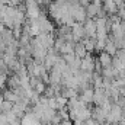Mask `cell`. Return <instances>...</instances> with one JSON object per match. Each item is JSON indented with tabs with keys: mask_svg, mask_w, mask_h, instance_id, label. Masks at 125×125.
<instances>
[{
	"mask_svg": "<svg viewBox=\"0 0 125 125\" xmlns=\"http://www.w3.org/2000/svg\"><path fill=\"white\" fill-rule=\"evenodd\" d=\"M26 6V16L28 19H38L41 15V4L35 0H25Z\"/></svg>",
	"mask_w": 125,
	"mask_h": 125,
	"instance_id": "6da1fadb",
	"label": "cell"
},
{
	"mask_svg": "<svg viewBox=\"0 0 125 125\" xmlns=\"http://www.w3.org/2000/svg\"><path fill=\"white\" fill-rule=\"evenodd\" d=\"M121 119H122V108L118 103H114L109 115L106 116V121L111 122V124H114V125H119Z\"/></svg>",
	"mask_w": 125,
	"mask_h": 125,
	"instance_id": "7a4b0ae2",
	"label": "cell"
},
{
	"mask_svg": "<svg viewBox=\"0 0 125 125\" xmlns=\"http://www.w3.org/2000/svg\"><path fill=\"white\" fill-rule=\"evenodd\" d=\"M109 100V96L103 87H94V96H93V103L96 106H102L105 102Z\"/></svg>",
	"mask_w": 125,
	"mask_h": 125,
	"instance_id": "3957f363",
	"label": "cell"
},
{
	"mask_svg": "<svg viewBox=\"0 0 125 125\" xmlns=\"http://www.w3.org/2000/svg\"><path fill=\"white\" fill-rule=\"evenodd\" d=\"M71 32H73V36H74V41L76 42H80L84 36H86V31H84V23H80V22H76L73 26H71Z\"/></svg>",
	"mask_w": 125,
	"mask_h": 125,
	"instance_id": "277c9868",
	"label": "cell"
},
{
	"mask_svg": "<svg viewBox=\"0 0 125 125\" xmlns=\"http://www.w3.org/2000/svg\"><path fill=\"white\" fill-rule=\"evenodd\" d=\"M38 22H39V28H41V32H48V33H51V32H54V25L47 19V16L41 12V15H39V18H38Z\"/></svg>",
	"mask_w": 125,
	"mask_h": 125,
	"instance_id": "5b68a950",
	"label": "cell"
},
{
	"mask_svg": "<svg viewBox=\"0 0 125 125\" xmlns=\"http://www.w3.org/2000/svg\"><path fill=\"white\" fill-rule=\"evenodd\" d=\"M62 83V73L58 67H52L50 70V84H61Z\"/></svg>",
	"mask_w": 125,
	"mask_h": 125,
	"instance_id": "8992f818",
	"label": "cell"
},
{
	"mask_svg": "<svg viewBox=\"0 0 125 125\" xmlns=\"http://www.w3.org/2000/svg\"><path fill=\"white\" fill-rule=\"evenodd\" d=\"M84 31H86V36L96 38L97 26H96V21H94L93 18H87L86 19V22H84Z\"/></svg>",
	"mask_w": 125,
	"mask_h": 125,
	"instance_id": "52a82bcc",
	"label": "cell"
},
{
	"mask_svg": "<svg viewBox=\"0 0 125 125\" xmlns=\"http://www.w3.org/2000/svg\"><path fill=\"white\" fill-rule=\"evenodd\" d=\"M92 118L94 121H97L99 124H103L106 121V112L103 111L102 106H96L94 105V108L92 109Z\"/></svg>",
	"mask_w": 125,
	"mask_h": 125,
	"instance_id": "ba28073f",
	"label": "cell"
},
{
	"mask_svg": "<svg viewBox=\"0 0 125 125\" xmlns=\"http://www.w3.org/2000/svg\"><path fill=\"white\" fill-rule=\"evenodd\" d=\"M94 60L93 57L90 55V52L84 57V58H82V70H84V71H94Z\"/></svg>",
	"mask_w": 125,
	"mask_h": 125,
	"instance_id": "9c48e42d",
	"label": "cell"
},
{
	"mask_svg": "<svg viewBox=\"0 0 125 125\" xmlns=\"http://www.w3.org/2000/svg\"><path fill=\"white\" fill-rule=\"evenodd\" d=\"M102 6H97L96 3H89L87 6H86V15H87V18H96V16H99V13L102 12Z\"/></svg>",
	"mask_w": 125,
	"mask_h": 125,
	"instance_id": "30bf717a",
	"label": "cell"
},
{
	"mask_svg": "<svg viewBox=\"0 0 125 125\" xmlns=\"http://www.w3.org/2000/svg\"><path fill=\"white\" fill-rule=\"evenodd\" d=\"M102 7H103V10L108 13V15H115L119 9H118V6H116V3L114 1V0H103L102 1Z\"/></svg>",
	"mask_w": 125,
	"mask_h": 125,
	"instance_id": "8fae6325",
	"label": "cell"
},
{
	"mask_svg": "<svg viewBox=\"0 0 125 125\" xmlns=\"http://www.w3.org/2000/svg\"><path fill=\"white\" fill-rule=\"evenodd\" d=\"M93 96H94V87H87V89L82 90L79 97L89 105V103H93Z\"/></svg>",
	"mask_w": 125,
	"mask_h": 125,
	"instance_id": "7c38bea8",
	"label": "cell"
},
{
	"mask_svg": "<svg viewBox=\"0 0 125 125\" xmlns=\"http://www.w3.org/2000/svg\"><path fill=\"white\" fill-rule=\"evenodd\" d=\"M36 119H39V118H38L32 111H26L25 115L21 118V124L22 125H33V122H35Z\"/></svg>",
	"mask_w": 125,
	"mask_h": 125,
	"instance_id": "4fadbf2b",
	"label": "cell"
},
{
	"mask_svg": "<svg viewBox=\"0 0 125 125\" xmlns=\"http://www.w3.org/2000/svg\"><path fill=\"white\" fill-rule=\"evenodd\" d=\"M112 58H114V57H112L111 54H108L106 51H100V52H99V57H97V60L100 61V64H102L103 68L112 65Z\"/></svg>",
	"mask_w": 125,
	"mask_h": 125,
	"instance_id": "5bb4252c",
	"label": "cell"
},
{
	"mask_svg": "<svg viewBox=\"0 0 125 125\" xmlns=\"http://www.w3.org/2000/svg\"><path fill=\"white\" fill-rule=\"evenodd\" d=\"M74 54H76L77 57H80V58H84V57L89 54V51L86 50V47L83 45L82 41H80V42H76V45H74Z\"/></svg>",
	"mask_w": 125,
	"mask_h": 125,
	"instance_id": "9a60e30c",
	"label": "cell"
},
{
	"mask_svg": "<svg viewBox=\"0 0 125 125\" xmlns=\"http://www.w3.org/2000/svg\"><path fill=\"white\" fill-rule=\"evenodd\" d=\"M82 42H83V45L86 47V50H87L89 52H93L94 50H96V38L84 36V38L82 39Z\"/></svg>",
	"mask_w": 125,
	"mask_h": 125,
	"instance_id": "2e32d148",
	"label": "cell"
},
{
	"mask_svg": "<svg viewBox=\"0 0 125 125\" xmlns=\"http://www.w3.org/2000/svg\"><path fill=\"white\" fill-rule=\"evenodd\" d=\"M3 97H4L6 100H10V102H13V103H16V102H19V100H21L19 94L16 93L15 90H12V89L3 90Z\"/></svg>",
	"mask_w": 125,
	"mask_h": 125,
	"instance_id": "e0dca14e",
	"label": "cell"
},
{
	"mask_svg": "<svg viewBox=\"0 0 125 125\" xmlns=\"http://www.w3.org/2000/svg\"><path fill=\"white\" fill-rule=\"evenodd\" d=\"M103 51H106L108 54H111L112 57H115L116 55V52H118V48H116V45H115V42L109 38L108 39V42H106V47H105V50Z\"/></svg>",
	"mask_w": 125,
	"mask_h": 125,
	"instance_id": "ac0fdd59",
	"label": "cell"
},
{
	"mask_svg": "<svg viewBox=\"0 0 125 125\" xmlns=\"http://www.w3.org/2000/svg\"><path fill=\"white\" fill-rule=\"evenodd\" d=\"M74 45H76V42H64V45H62V48L60 50V52L62 54H70V52H74Z\"/></svg>",
	"mask_w": 125,
	"mask_h": 125,
	"instance_id": "d6986e66",
	"label": "cell"
},
{
	"mask_svg": "<svg viewBox=\"0 0 125 125\" xmlns=\"http://www.w3.org/2000/svg\"><path fill=\"white\" fill-rule=\"evenodd\" d=\"M45 84H47V83H44V82H42V80L39 79V80H38V82L35 83V86H33L32 89H33L35 92H38L39 94H44V92H45V89H47V86H45Z\"/></svg>",
	"mask_w": 125,
	"mask_h": 125,
	"instance_id": "ffe728a7",
	"label": "cell"
},
{
	"mask_svg": "<svg viewBox=\"0 0 125 125\" xmlns=\"http://www.w3.org/2000/svg\"><path fill=\"white\" fill-rule=\"evenodd\" d=\"M112 65H114L116 70H119V71H121V70H125L124 68V61H122L118 55H115V57L112 58Z\"/></svg>",
	"mask_w": 125,
	"mask_h": 125,
	"instance_id": "44dd1931",
	"label": "cell"
},
{
	"mask_svg": "<svg viewBox=\"0 0 125 125\" xmlns=\"http://www.w3.org/2000/svg\"><path fill=\"white\" fill-rule=\"evenodd\" d=\"M13 102H10V100H3V103L0 105V111L1 112H9V111H12V108H13Z\"/></svg>",
	"mask_w": 125,
	"mask_h": 125,
	"instance_id": "7402d4cb",
	"label": "cell"
},
{
	"mask_svg": "<svg viewBox=\"0 0 125 125\" xmlns=\"http://www.w3.org/2000/svg\"><path fill=\"white\" fill-rule=\"evenodd\" d=\"M4 114H6V118H7V121H9V122H13V121H16V119H21V118H18V115H16L13 111L4 112Z\"/></svg>",
	"mask_w": 125,
	"mask_h": 125,
	"instance_id": "603a6c76",
	"label": "cell"
},
{
	"mask_svg": "<svg viewBox=\"0 0 125 125\" xmlns=\"http://www.w3.org/2000/svg\"><path fill=\"white\" fill-rule=\"evenodd\" d=\"M62 122V118L60 116V114L58 112H55V115L52 116V119H51V124L52 125H60Z\"/></svg>",
	"mask_w": 125,
	"mask_h": 125,
	"instance_id": "cb8c5ba5",
	"label": "cell"
},
{
	"mask_svg": "<svg viewBox=\"0 0 125 125\" xmlns=\"http://www.w3.org/2000/svg\"><path fill=\"white\" fill-rule=\"evenodd\" d=\"M116 103H118L121 108H125V96H119L118 100H116Z\"/></svg>",
	"mask_w": 125,
	"mask_h": 125,
	"instance_id": "d4e9b609",
	"label": "cell"
},
{
	"mask_svg": "<svg viewBox=\"0 0 125 125\" xmlns=\"http://www.w3.org/2000/svg\"><path fill=\"white\" fill-rule=\"evenodd\" d=\"M9 125H22V124H21V119H16L13 122H9Z\"/></svg>",
	"mask_w": 125,
	"mask_h": 125,
	"instance_id": "484cf974",
	"label": "cell"
},
{
	"mask_svg": "<svg viewBox=\"0 0 125 125\" xmlns=\"http://www.w3.org/2000/svg\"><path fill=\"white\" fill-rule=\"evenodd\" d=\"M122 61H124V68H125V58H124V60H122Z\"/></svg>",
	"mask_w": 125,
	"mask_h": 125,
	"instance_id": "4316f807",
	"label": "cell"
},
{
	"mask_svg": "<svg viewBox=\"0 0 125 125\" xmlns=\"http://www.w3.org/2000/svg\"><path fill=\"white\" fill-rule=\"evenodd\" d=\"M0 94H3V93H1V90H0Z\"/></svg>",
	"mask_w": 125,
	"mask_h": 125,
	"instance_id": "83f0119b",
	"label": "cell"
}]
</instances>
